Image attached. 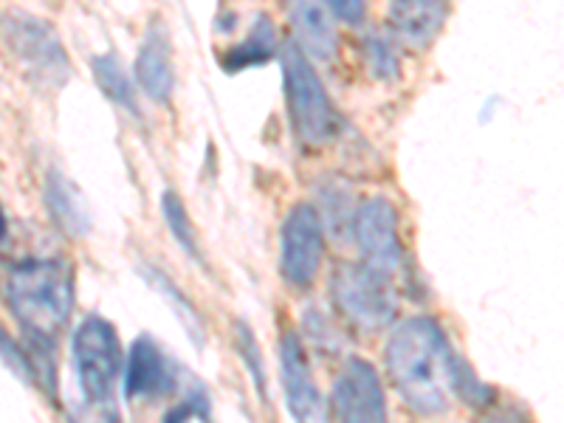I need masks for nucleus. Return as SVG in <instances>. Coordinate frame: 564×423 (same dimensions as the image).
I'll list each match as a JSON object with an SVG mask.
<instances>
[{"instance_id":"obj_1","label":"nucleus","mask_w":564,"mask_h":423,"mask_svg":"<svg viewBox=\"0 0 564 423\" xmlns=\"http://www.w3.org/2000/svg\"><path fill=\"white\" fill-rule=\"evenodd\" d=\"M449 339L432 316H412L392 330L384 361L398 395L417 415H443L449 410Z\"/></svg>"},{"instance_id":"obj_2","label":"nucleus","mask_w":564,"mask_h":423,"mask_svg":"<svg viewBox=\"0 0 564 423\" xmlns=\"http://www.w3.org/2000/svg\"><path fill=\"white\" fill-rule=\"evenodd\" d=\"M7 296L29 336L57 339L77 308L74 271L65 260H23L9 271Z\"/></svg>"},{"instance_id":"obj_3","label":"nucleus","mask_w":564,"mask_h":423,"mask_svg":"<svg viewBox=\"0 0 564 423\" xmlns=\"http://www.w3.org/2000/svg\"><path fill=\"white\" fill-rule=\"evenodd\" d=\"M70 352H74V370L85 401L94 410L110 412V417H116V387L122 379L124 365L116 327L99 314L85 316L70 336Z\"/></svg>"},{"instance_id":"obj_4","label":"nucleus","mask_w":564,"mask_h":423,"mask_svg":"<svg viewBox=\"0 0 564 423\" xmlns=\"http://www.w3.org/2000/svg\"><path fill=\"white\" fill-rule=\"evenodd\" d=\"M282 83H285V102H289L291 128L300 135L302 144H325L334 139L336 110L327 97L322 77L316 74L308 54L296 43L282 45Z\"/></svg>"},{"instance_id":"obj_5","label":"nucleus","mask_w":564,"mask_h":423,"mask_svg":"<svg viewBox=\"0 0 564 423\" xmlns=\"http://www.w3.org/2000/svg\"><path fill=\"white\" fill-rule=\"evenodd\" d=\"M334 308L365 334L384 330L398 316V291L390 274L367 263H339L330 274Z\"/></svg>"},{"instance_id":"obj_6","label":"nucleus","mask_w":564,"mask_h":423,"mask_svg":"<svg viewBox=\"0 0 564 423\" xmlns=\"http://www.w3.org/2000/svg\"><path fill=\"white\" fill-rule=\"evenodd\" d=\"M7 43L34 83L59 88L70 77L68 52L45 20L29 12H12L7 18Z\"/></svg>"},{"instance_id":"obj_7","label":"nucleus","mask_w":564,"mask_h":423,"mask_svg":"<svg viewBox=\"0 0 564 423\" xmlns=\"http://www.w3.org/2000/svg\"><path fill=\"white\" fill-rule=\"evenodd\" d=\"M325 260V226L311 204H296L280 231V274L291 289H308Z\"/></svg>"},{"instance_id":"obj_8","label":"nucleus","mask_w":564,"mask_h":423,"mask_svg":"<svg viewBox=\"0 0 564 423\" xmlns=\"http://www.w3.org/2000/svg\"><path fill=\"white\" fill-rule=\"evenodd\" d=\"M350 231L367 265L390 276L404 265V246L398 235V209L387 198L372 195V198L361 200L352 212Z\"/></svg>"},{"instance_id":"obj_9","label":"nucleus","mask_w":564,"mask_h":423,"mask_svg":"<svg viewBox=\"0 0 564 423\" xmlns=\"http://www.w3.org/2000/svg\"><path fill=\"white\" fill-rule=\"evenodd\" d=\"M330 415L352 423L387 421V392L370 361L350 359L341 367L330 390Z\"/></svg>"},{"instance_id":"obj_10","label":"nucleus","mask_w":564,"mask_h":423,"mask_svg":"<svg viewBox=\"0 0 564 423\" xmlns=\"http://www.w3.org/2000/svg\"><path fill=\"white\" fill-rule=\"evenodd\" d=\"M280 370L291 417H296V421H325V398H322L314 370L308 365L305 345H302V339L294 330H285L280 336Z\"/></svg>"},{"instance_id":"obj_11","label":"nucleus","mask_w":564,"mask_h":423,"mask_svg":"<svg viewBox=\"0 0 564 423\" xmlns=\"http://www.w3.org/2000/svg\"><path fill=\"white\" fill-rule=\"evenodd\" d=\"M124 398L128 401H159L175 392V370L153 336L141 334L130 345L124 365Z\"/></svg>"},{"instance_id":"obj_12","label":"nucleus","mask_w":564,"mask_h":423,"mask_svg":"<svg viewBox=\"0 0 564 423\" xmlns=\"http://www.w3.org/2000/svg\"><path fill=\"white\" fill-rule=\"evenodd\" d=\"M449 18V0H390V34L412 52L437 40Z\"/></svg>"},{"instance_id":"obj_13","label":"nucleus","mask_w":564,"mask_h":423,"mask_svg":"<svg viewBox=\"0 0 564 423\" xmlns=\"http://www.w3.org/2000/svg\"><path fill=\"white\" fill-rule=\"evenodd\" d=\"M135 83L155 105H167L173 99V43H170L167 29L161 23H153L141 40V48L135 54Z\"/></svg>"},{"instance_id":"obj_14","label":"nucleus","mask_w":564,"mask_h":423,"mask_svg":"<svg viewBox=\"0 0 564 423\" xmlns=\"http://www.w3.org/2000/svg\"><path fill=\"white\" fill-rule=\"evenodd\" d=\"M291 26H294V43L308 57L322 59V63L336 59L339 37L319 0H291Z\"/></svg>"},{"instance_id":"obj_15","label":"nucleus","mask_w":564,"mask_h":423,"mask_svg":"<svg viewBox=\"0 0 564 423\" xmlns=\"http://www.w3.org/2000/svg\"><path fill=\"white\" fill-rule=\"evenodd\" d=\"M45 206H48L54 224L70 238H85L90 231L88 204H85L77 184L59 170H52L45 178Z\"/></svg>"},{"instance_id":"obj_16","label":"nucleus","mask_w":564,"mask_h":423,"mask_svg":"<svg viewBox=\"0 0 564 423\" xmlns=\"http://www.w3.org/2000/svg\"><path fill=\"white\" fill-rule=\"evenodd\" d=\"M276 52H280V37H276L274 20L260 12L249 32H246V37L238 45H231L229 52L220 54V68L226 74H240L246 68L265 65L269 59H274Z\"/></svg>"},{"instance_id":"obj_17","label":"nucleus","mask_w":564,"mask_h":423,"mask_svg":"<svg viewBox=\"0 0 564 423\" xmlns=\"http://www.w3.org/2000/svg\"><path fill=\"white\" fill-rule=\"evenodd\" d=\"M139 274L144 276V282H148L150 289L159 291L164 300H167V305L173 308V314L178 316V322L184 325L186 336L193 339L195 347H204L206 341V322L204 316L198 314V308H195V302L189 300V296L184 294V291L175 285L173 280H170L167 274L161 269H155V265H148V263H141L139 265Z\"/></svg>"},{"instance_id":"obj_18","label":"nucleus","mask_w":564,"mask_h":423,"mask_svg":"<svg viewBox=\"0 0 564 423\" xmlns=\"http://www.w3.org/2000/svg\"><path fill=\"white\" fill-rule=\"evenodd\" d=\"M94 68V79H97L99 90L105 97L116 105V108L128 110V113L139 116V102H135V85L128 77V70L122 68V63L113 57V54H99L90 63Z\"/></svg>"},{"instance_id":"obj_19","label":"nucleus","mask_w":564,"mask_h":423,"mask_svg":"<svg viewBox=\"0 0 564 423\" xmlns=\"http://www.w3.org/2000/svg\"><path fill=\"white\" fill-rule=\"evenodd\" d=\"M161 215H164V224H167L170 235L175 238V243L184 249V254L189 260L206 269V254L200 249V240H198V231H195L193 218H189V212H186L184 200L178 198L175 189H167V193L161 195Z\"/></svg>"},{"instance_id":"obj_20","label":"nucleus","mask_w":564,"mask_h":423,"mask_svg":"<svg viewBox=\"0 0 564 423\" xmlns=\"http://www.w3.org/2000/svg\"><path fill=\"white\" fill-rule=\"evenodd\" d=\"M361 57H365L370 77L381 79V83H395L401 77V57H398V43L392 34H365V40H361Z\"/></svg>"},{"instance_id":"obj_21","label":"nucleus","mask_w":564,"mask_h":423,"mask_svg":"<svg viewBox=\"0 0 564 423\" xmlns=\"http://www.w3.org/2000/svg\"><path fill=\"white\" fill-rule=\"evenodd\" d=\"M449 390L452 395H457L466 406L471 410H486L488 404L494 401V387H488L486 381L471 370L463 356H452V365H449Z\"/></svg>"},{"instance_id":"obj_22","label":"nucleus","mask_w":564,"mask_h":423,"mask_svg":"<svg viewBox=\"0 0 564 423\" xmlns=\"http://www.w3.org/2000/svg\"><path fill=\"white\" fill-rule=\"evenodd\" d=\"M235 339H238V352L243 359L246 370H249L251 381H254L257 395L269 401V372H265L263 356H260V345H257V336L251 334V327L246 322H238L235 325Z\"/></svg>"},{"instance_id":"obj_23","label":"nucleus","mask_w":564,"mask_h":423,"mask_svg":"<svg viewBox=\"0 0 564 423\" xmlns=\"http://www.w3.org/2000/svg\"><path fill=\"white\" fill-rule=\"evenodd\" d=\"M0 361L12 370V376H18L23 384H32L34 370L32 361H29V352L7 334V327L0 325Z\"/></svg>"},{"instance_id":"obj_24","label":"nucleus","mask_w":564,"mask_h":423,"mask_svg":"<svg viewBox=\"0 0 564 423\" xmlns=\"http://www.w3.org/2000/svg\"><path fill=\"white\" fill-rule=\"evenodd\" d=\"M322 7L347 26H361L367 18V0H322Z\"/></svg>"},{"instance_id":"obj_25","label":"nucleus","mask_w":564,"mask_h":423,"mask_svg":"<svg viewBox=\"0 0 564 423\" xmlns=\"http://www.w3.org/2000/svg\"><path fill=\"white\" fill-rule=\"evenodd\" d=\"M186 417H200V421L209 417V398H206V392L200 387L195 392H189L186 401H181L175 410H170L164 415V421H186Z\"/></svg>"},{"instance_id":"obj_26","label":"nucleus","mask_w":564,"mask_h":423,"mask_svg":"<svg viewBox=\"0 0 564 423\" xmlns=\"http://www.w3.org/2000/svg\"><path fill=\"white\" fill-rule=\"evenodd\" d=\"M7 238V218H3V212H0V240Z\"/></svg>"}]
</instances>
